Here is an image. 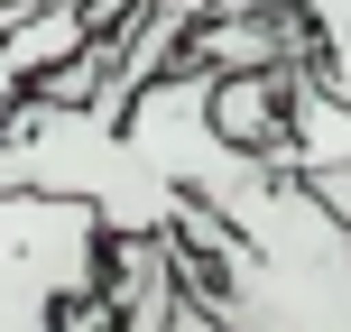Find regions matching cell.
Masks as SVG:
<instances>
[{
    "label": "cell",
    "instance_id": "cell-5",
    "mask_svg": "<svg viewBox=\"0 0 351 332\" xmlns=\"http://www.w3.org/2000/svg\"><path fill=\"white\" fill-rule=\"evenodd\" d=\"M305 185H315V203L333 212V222H351V157H333V166H296Z\"/></svg>",
    "mask_w": 351,
    "mask_h": 332
},
{
    "label": "cell",
    "instance_id": "cell-7",
    "mask_svg": "<svg viewBox=\"0 0 351 332\" xmlns=\"http://www.w3.org/2000/svg\"><path fill=\"white\" fill-rule=\"evenodd\" d=\"M28 10H47V0H0V28H19Z\"/></svg>",
    "mask_w": 351,
    "mask_h": 332
},
{
    "label": "cell",
    "instance_id": "cell-6",
    "mask_svg": "<svg viewBox=\"0 0 351 332\" xmlns=\"http://www.w3.org/2000/svg\"><path fill=\"white\" fill-rule=\"evenodd\" d=\"M56 332H111V296L93 286V296H65L56 305Z\"/></svg>",
    "mask_w": 351,
    "mask_h": 332
},
{
    "label": "cell",
    "instance_id": "cell-2",
    "mask_svg": "<svg viewBox=\"0 0 351 332\" xmlns=\"http://www.w3.org/2000/svg\"><path fill=\"white\" fill-rule=\"evenodd\" d=\"M102 212L74 194H0V332H56V305L102 286Z\"/></svg>",
    "mask_w": 351,
    "mask_h": 332
},
{
    "label": "cell",
    "instance_id": "cell-1",
    "mask_svg": "<svg viewBox=\"0 0 351 332\" xmlns=\"http://www.w3.org/2000/svg\"><path fill=\"white\" fill-rule=\"evenodd\" d=\"M0 194H74L102 212V231H167L185 203L130 148L121 120H102L93 102H47V92L0 102Z\"/></svg>",
    "mask_w": 351,
    "mask_h": 332
},
{
    "label": "cell",
    "instance_id": "cell-3",
    "mask_svg": "<svg viewBox=\"0 0 351 332\" xmlns=\"http://www.w3.org/2000/svg\"><path fill=\"white\" fill-rule=\"evenodd\" d=\"M287 84H296V65L213 74V129H222L231 148H268V157H287Z\"/></svg>",
    "mask_w": 351,
    "mask_h": 332
},
{
    "label": "cell",
    "instance_id": "cell-4",
    "mask_svg": "<svg viewBox=\"0 0 351 332\" xmlns=\"http://www.w3.org/2000/svg\"><path fill=\"white\" fill-rule=\"evenodd\" d=\"M305 28H315V84L351 92V0H305Z\"/></svg>",
    "mask_w": 351,
    "mask_h": 332
}]
</instances>
